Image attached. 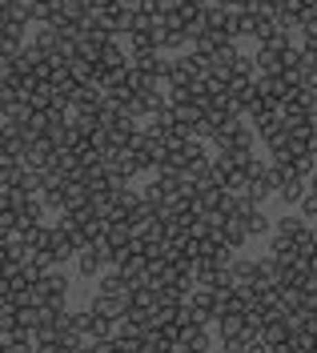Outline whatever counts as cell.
<instances>
[{
    "mask_svg": "<svg viewBox=\"0 0 317 353\" xmlns=\"http://www.w3.org/2000/svg\"><path fill=\"white\" fill-rule=\"evenodd\" d=\"M32 289H37V305H57V309H65L68 293H72V281H68L61 269H52V273H45V277H41Z\"/></svg>",
    "mask_w": 317,
    "mask_h": 353,
    "instance_id": "obj_1",
    "label": "cell"
},
{
    "mask_svg": "<svg viewBox=\"0 0 317 353\" xmlns=\"http://www.w3.org/2000/svg\"><path fill=\"white\" fill-rule=\"evenodd\" d=\"M48 261H52V269H61L65 261H76V245L68 241V233L61 229V225H48V245H45Z\"/></svg>",
    "mask_w": 317,
    "mask_h": 353,
    "instance_id": "obj_2",
    "label": "cell"
},
{
    "mask_svg": "<svg viewBox=\"0 0 317 353\" xmlns=\"http://www.w3.org/2000/svg\"><path fill=\"white\" fill-rule=\"evenodd\" d=\"M12 209H17L21 225H45V221L52 217L41 197H28V193H17V189H12Z\"/></svg>",
    "mask_w": 317,
    "mask_h": 353,
    "instance_id": "obj_3",
    "label": "cell"
},
{
    "mask_svg": "<svg viewBox=\"0 0 317 353\" xmlns=\"http://www.w3.org/2000/svg\"><path fill=\"white\" fill-rule=\"evenodd\" d=\"M233 281H237V285H257V281H269V261H257V257H237V261H233Z\"/></svg>",
    "mask_w": 317,
    "mask_h": 353,
    "instance_id": "obj_4",
    "label": "cell"
},
{
    "mask_svg": "<svg viewBox=\"0 0 317 353\" xmlns=\"http://www.w3.org/2000/svg\"><path fill=\"white\" fill-rule=\"evenodd\" d=\"M76 269H81L85 281H96L109 265H105V253H101L96 245H85V249H76Z\"/></svg>",
    "mask_w": 317,
    "mask_h": 353,
    "instance_id": "obj_5",
    "label": "cell"
},
{
    "mask_svg": "<svg viewBox=\"0 0 317 353\" xmlns=\"http://www.w3.org/2000/svg\"><path fill=\"white\" fill-rule=\"evenodd\" d=\"M289 52H294V48H289ZM289 52H281V48H273V44H261L257 57H253V61H257V72H261V77H269V72H285Z\"/></svg>",
    "mask_w": 317,
    "mask_h": 353,
    "instance_id": "obj_6",
    "label": "cell"
},
{
    "mask_svg": "<svg viewBox=\"0 0 317 353\" xmlns=\"http://www.w3.org/2000/svg\"><path fill=\"white\" fill-rule=\"evenodd\" d=\"M245 241H249V233H245V217H241V213L225 217V225H221V245H229L233 253H241Z\"/></svg>",
    "mask_w": 317,
    "mask_h": 353,
    "instance_id": "obj_7",
    "label": "cell"
},
{
    "mask_svg": "<svg viewBox=\"0 0 317 353\" xmlns=\"http://www.w3.org/2000/svg\"><path fill=\"white\" fill-rule=\"evenodd\" d=\"M181 350H197V353H209L213 350V333L209 325H181Z\"/></svg>",
    "mask_w": 317,
    "mask_h": 353,
    "instance_id": "obj_8",
    "label": "cell"
},
{
    "mask_svg": "<svg viewBox=\"0 0 317 353\" xmlns=\"http://www.w3.org/2000/svg\"><path fill=\"white\" fill-rule=\"evenodd\" d=\"M153 37H157V48H161V52H177V48H185V41H189L181 28H173L169 21H161L157 28H153Z\"/></svg>",
    "mask_w": 317,
    "mask_h": 353,
    "instance_id": "obj_9",
    "label": "cell"
},
{
    "mask_svg": "<svg viewBox=\"0 0 317 353\" xmlns=\"http://www.w3.org/2000/svg\"><path fill=\"white\" fill-rule=\"evenodd\" d=\"M309 193V181L305 176H294V181H281L277 185V197H281V205H301V197Z\"/></svg>",
    "mask_w": 317,
    "mask_h": 353,
    "instance_id": "obj_10",
    "label": "cell"
},
{
    "mask_svg": "<svg viewBox=\"0 0 317 353\" xmlns=\"http://www.w3.org/2000/svg\"><path fill=\"white\" fill-rule=\"evenodd\" d=\"M81 209H89V185L68 181L65 185V213H81Z\"/></svg>",
    "mask_w": 317,
    "mask_h": 353,
    "instance_id": "obj_11",
    "label": "cell"
},
{
    "mask_svg": "<svg viewBox=\"0 0 317 353\" xmlns=\"http://www.w3.org/2000/svg\"><path fill=\"white\" fill-rule=\"evenodd\" d=\"M17 241L28 245V249H45L48 245V221L45 225H21V229H17Z\"/></svg>",
    "mask_w": 317,
    "mask_h": 353,
    "instance_id": "obj_12",
    "label": "cell"
},
{
    "mask_svg": "<svg viewBox=\"0 0 317 353\" xmlns=\"http://www.w3.org/2000/svg\"><path fill=\"white\" fill-rule=\"evenodd\" d=\"M241 217H245V233L249 237H265L273 229V221L265 217V209H241Z\"/></svg>",
    "mask_w": 317,
    "mask_h": 353,
    "instance_id": "obj_13",
    "label": "cell"
},
{
    "mask_svg": "<svg viewBox=\"0 0 317 353\" xmlns=\"http://www.w3.org/2000/svg\"><path fill=\"white\" fill-rule=\"evenodd\" d=\"M273 233H281V237H294V241H301L305 233H309V225H305V217H281V221H273Z\"/></svg>",
    "mask_w": 317,
    "mask_h": 353,
    "instance_id": "obj_14",
    "label": "cell"
},
{
    "mask_svg": "<svg viewBox=\"0 0 317 353\" xmlns=\"http://www.w3.org/2000/svg\"><path fill=\"white\" fill-rule=\"evenodd\" d=\"M0 32H4V37H12V41H24V32H28V21H17V17H8V21L0 24Z\"/></svg>",
    "mask_w": 317,
    "mask_h": 353,
    "instance_id": "obj_15",
    "label": "cell"
},
{
    "mask_svg": "<svg viewBox=\"0 0 317 353\" xmlns=\"http://www.w3.org/2000/svg\"><path fill=\"white\" fill-rule=\"evenodd\" d=\"M301 217H309V221H317V193L309 189L305 197H301Z\"/></svg>",
    "mask_w": 317,
    "mask_h": 353,
    "instance_id": "obj_16",
    "label": "cell"
},
{
    "mask_svg": "<svg viewBox=\"0 0 317 353\" xmlns=\"http://www.w3.org/2000/svg\"><path fill=\"white\" fill-rule=\"evenodd\" d=\"M116 4H125V8H145L149 0H116Z\"/></svg>",
    "mask_w": 317,
    "mask_h": 353,
    "instance_id": "obj_17",
    "label": "cell"
},
{
    "mask_svg": "<svg viewBox=\"0 0 317 353\" xmlns=\"http://www.w3.org/2000/svg\"><path fill=\"white\" fill-rule=\"evenodd\" d=\"M309 189H314V193H317V173H314V176H309Z\"/></svg>",
    "mask_w": 317,
    "mask_h": 353,
    "instance_id": "obj_18",
    "label": "cell"
},
{
    "mask_svg": "<svg viewBox=\"0 0 317 353\" xmlns=\"http://www.w3.org/2000/svg\"><path fill=\"white\" fill-rule=\"evenodd\" d=\"M177 350H181V345H177ZM181 353H197V350H181Z\"/></svg>",
    "mask_w": 317,
    "mask_h": 353,
    "instance_id": "obj_19",
    "label": "cell"
},
{
    "mask_svg": "<svg viewBox=\"0 0 317 353\" xmlns=\"http://www.w3.org/2000/svg\"><path fill=\"white\" fill-rule=\"evenodd\" d=\"M72 353H85V350H72Z\"/></svg>",
    "mask_w": 317,
    "mask_h": 353,
    "instance_id": "obj_20",
    "label": "cell"
}]
</instances>
